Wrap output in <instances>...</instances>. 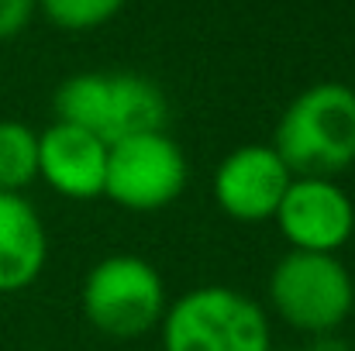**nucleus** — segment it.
Returning <instances> with one entry per match:
<instances>
[{
  "instance_id": "f257e3e1",
  "label": "nucleus",
  "mask_w": 355,
  "mask_h": 351,
  "mask_svg": "<svg viewBox=\"0 0 355 351\" xmlns=\"http://www.w3.org/2000/svg\"><path fill=\"white\" fill-rule=\"evenodd\" d=\"M276 155L293 176L335 179L355 165V90L345 83H314L297 93L276 120Z\"/></svg>"
},
{
  "instance_id": "f03ea898",
  "label": "nucleus",
  "mask_w": 355,
  "mask_h": 351,
  "mask_svg": "<svg viewBox=\"0 0 355 351\" xmlns=\"http://www.w3.org/2000/svg\"><path fill=\"white\" fill-rule=\"evenodd\" d=\"M162 351H272L266 310L232 286H197L169 300Z\"/></svg>"
},
{
  "instance_id": "7ed1b4c3",
  "label": "nucleus",
  "mask_w": 355,
  "mask_h": 351,
  "mask_svg": "<svg viewBox=\"0 0 355 351\" xmlns=\"http://www.w3.org/2000/svg\"><path fill=\"white\" fill-rule=\"evenodd\" d=\"M266 293L276 317L307 338L338 331L355 310L352 272L338 255L286 251L272 265Z\"/></svg>"
},
{
  "instance_id": "20e7f679",
  "label": "nucleus",
  "mask_w": 355,
  "mask_h": 351,
  "mask_svg": "<svg viewBox=\"0 0 355 351\" xmlns=\"http://www.w3.org/2000/svg\"><path fill=\"white\" fill-rule=\"evenodd\" d=\"M83 317L107 338L135 341L166 317L169 293L159 269L138 255H107L83 279Z\"/></svg>"
},
{
  "instance_id": "39448f33",
  "label": "nucleus",
  "mask_w": 355,
  "mask_h": 351,
  "mask_svg": "<svg viewBox=\"0 0 355 351\" xmlns=\"http://www.w3.org/2000/svg\"><path fill=\"white\" fill-rule=\"evenodd\" d=\"M190 165L166 131H145L107 145L104 197L124 210H162L187 190Z\"/></svg>"
},
{
  "instance_id": "423d86ee",
  "label": "nucleus",
  "mask_w": 355,
  "mask_h": 351,
  "mask_svg": "<svg viewBox=\"0 0 355 351\" xmlns=\"http://www.w3.org/2000/svg\"><path fill=\"white\" fill-rule=\"evenodd\" d=\"M272 221L290 251L338 255L355 231V204L335 179L293 176Z\"/></svg>"
},
{
  "instance_id": "0eeeda50",
  "label": "nucleus",
  "mask_w": 355,
  "mask_h": 351,
  "mask_svg": "<svg viewBox=\"0 0 355 351\" xmlns=\"http://www.w3.org/2000/svg\"><path fill=\"white\" fill-rule=\"evenodd\" d=\"M290 179L293 172L272 145H241L214 172V200L238 224H262L276 217Z\"/></svg>"
},
{
  "instance_id": "6e6552de",
  "label": "nucleus",
  "mask_w": 355,
  "mask_h": 351,
  "mask_svg": "<svg viewBox=\"0 0 355 351\" xmlns=\"http://www.w3.org/2000/svg\"><path fill=\"white\" fill-rule=\"evenodd\" d=\"M107 172V141L97 134L55 120L38 131V179H45L66 200H97L104 197Z\"/></svg>"
},
{
  "instance_id": "1a4fd4ad",
  "label": "nucleus",
  "mask_w": 355,
  "mask_h": 351,
  "mask_svg": "<svg viewBox=\"0 0 355 351\" xmlns=\"http://www.w3.org/2000/svg\"><path fill=\"white\" fill-rule=\"evenodd\" d=\"M49 262V231L24 193H0V293L28 289Z\"/></svg>"
},
{
  "instance_id": "9d476101",
  "label": "nucleus",
  "mask_w": 355,
  "mask_h": 351,
  "mask_svg": "<svg viewBox=\"0 0 355 351\" xmlns=\"http://www.w3.org/2000/svg\"><path fill=\"white\" fill-rule=\"evenodd\" d=\"M166 117H169V104L155 80L141 73H111V97H107V120H104L107 145L145 131H166Z\"/></svg>"
},
{
  "instance_id": "9b49d317",
  "label": "nucleus",
  "mask_w": 355,
  "mask_h": 351,
  "mask_svg": "<svg viewBox=\"0 0 355 351\" xmlns=\"http://www.w3.org/2000/svg\"><path fill=\"white\" fill-rule=\"evenodd\" d=\"M107 97H111V73H76L59 83L55 90V120L83 127L104 141L107 120Z\"/></svg>"
},
{
  "instance_id": "f8f14e48",
  "label": "nucleus",
  "mask_w": 355,
  "mask_h": 351,
  "mask_svg": "<svg viewBox=\"0 0 355 351\" xmlns=\"http://www.w3.org/2000/svg\"><path fill=\"white\" fill-rule=\"evenodd\" d=\"M38 179V131L0 120V193H21Z\"/></svg>"
},
{
  "instance_id": "ddd939ff",
  "label": "nucleus",
  "mask_w": 355,
  "mask_h": 351,
  "mask_svg": "<svg viewBox=\"0 0 355 351\" xmlns=\"http://www.w3.org/2000/svg\"><path fill=\"white\" fill-rule=\"evenodd\" d=\"M124 0H38V10L62 31H94L118 17Z\"/></svg>"
},
{
  "instance_id": "4468645a",
  "label": "nucleus",
  "mask_w": 355,
  "mask_h": 351,
  "mask_svg": "<svg viewBox=\"0 0 355 351\" xmlns=\"http://www.w3.org/2000/svg\"><path fill=\"white\" fill-rule=\"evenodd\" d=\"M38 0H0V42L17 38L35 17Z\"/></svg>"
},
{
  "instance_id": "2eb2a0df",
  "label": "nucleus",
  "mask_w": 355,
  "mask_h": 351,
  "mask_svg": "<svg viewBox=\"0 0 355 351\" xmlns=\"http://www.w3.org/2000/svg\"><path fill=\"white\" fill-rule=\"evenodd\" d=\"M304 351H355L338 331H331V334H318V338H311V345Z\"/></svg>"
}]
</instances>
